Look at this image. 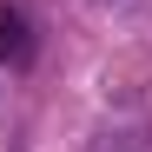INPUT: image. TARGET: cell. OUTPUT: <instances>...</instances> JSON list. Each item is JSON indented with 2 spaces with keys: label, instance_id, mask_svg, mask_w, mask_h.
Returning a JSON list of instances; mask_svg holds the SVG:
<instances>
[{
  "label": "cell",
  "instance_id": "obj_1",
  "mask_svg": "<svg viewBox=\"0 0 152 152\" xmlns=\"http://www.w3.org/2000/svg\"><path fill=\"white\" fill-rule=\"evenodd\" d=\"M27 46H33V40H27V20L0 0V66H20V60H27Z\"/></svg>",
  "mask_w": 152,
  "mask_h": 152
}]
</instances>
